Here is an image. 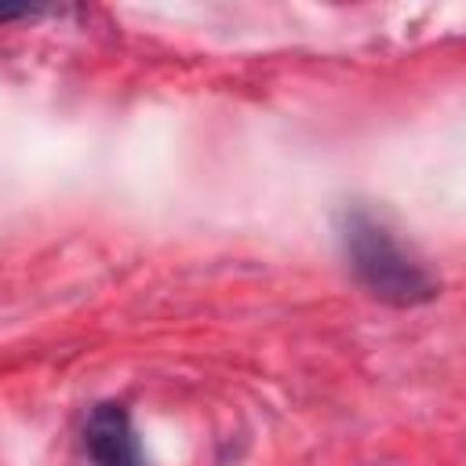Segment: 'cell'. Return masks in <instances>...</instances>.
<instances>
[{
  "label": "cell",
  "mask_w": 466,
  "mask_h": 466,
  "mask_svg": "<svg viewBox=\"0 0 466 466\" xmlns=\"http://www.w3.org/2000/svg\"><path fill=\"white\" fill-rule=\"evenodd\" d=\"M335 229L350 273L375 302L415 309L441 295V280L397 240V233L368 204H346L335 218Z\"/></svg>",
  "instance_id": "obj_1"
},
{
  "label": "cell",
  "mask_w": 466,
  "mask_h": 466,
  "mask_svg": "<svg viewBox=\"0 0 466 466\" xmlns=\"http://www.w3.org/2000/svg\"><path fill=\"white\" fill-rule=\"evenodd\" d=\"M80 455L87 466H149L131 408L124 400H98L84 411Z\"/></svg>",
  "instance_id": "obj_2"
},
{
  "label": "cell",
  "mask_w": 466,
  "mask_h": 466,
  "mask_svg": "<svg viewBox=\"0 0 466 466\" xmlns=\"http://www.w3.org/2000/svg\"><path fill=\"white\" fill-rule=\"evenodd\" d=\"M47 15H62V11L58 7H40V4H0V25L36 22V18H47Z\"/></svg>",
  "instance_id": "obj_3"
}]
</instances>
